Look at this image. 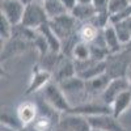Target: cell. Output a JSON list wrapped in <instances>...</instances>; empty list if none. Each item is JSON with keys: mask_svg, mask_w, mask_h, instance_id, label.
Returning a JSON list of instances; mask_svg holds the SVG:
<instances>
[{"mask_svg": "<svg viewBox=\"0 0 131 131\" xmlns=\"http://www.w3.org/2000/svg\"><path fill=\"white\" fill-rule=\"evenodd\" d=\"M128 89V79L127 76L126 78H115V79H112L109 85L106 86V89L102 92L101 94V101L106 105H112L113 101L115 100V97L123 92Z\"/></svg>", "mask_w": 131, "mask_h": 131, "instance_id": "8fae6325", "label": "cell"}, {"mask_svg": "<svg viewBox=\"0 0 131 131\" xmlns=\"http://www.w3.org/2000/svg\"><path fill=\"white\" fill-rule=\"evenodd\" d=\"M89 47H91V59L93 60H106V58L110 55V51L107 50L105 45L100 46L92 42L89 43Z\"/></svg>", "mask_w": 131, "mask_h": 131, "instance_id": "cb8c5ba5", "label": "cell"}, {"mask_svg": "<svg viewBox=\"0 0 131 131\" xmlns=\"http://www.w3.org/2000/svg\"><path fill=\"white\" fill-rule=\"evenodd\" d=\"M52 80V72L43 68L42 66L38 63L33 67V72L30 76V80L29 84L26 86V91L25 94H34L39 91H42L45 86Z\"/></svg>", "mask_w": 131, "mask_h": 131, "instance_id": "277c9868", "label": "cell"}, {"mask_svg": "<svg viewBox=\"0 0 131 131\" xmlns=\"http://www.w3.org/2000/svg\"><path fill=\"white\" fill-rule=\"evenodd\" d=\"M130 3H131V0H130Z\"/></svg>", "mask_w": 131, "mask_h": 131, "instance_id": "74e56055", "label": "cell"}, {"mask_svg": "<svg viewBox=\"0 0 131 131\" xmlns=\"http://www.w3.org/2000/svg\"><path fill=\"white\" fill-rule=\"evenodd\" d=\"M88 121L92 128H101L105 131H127L122 126V123L118 121V118L114 117L112 113L88 117Z\"/></svg>", "mask_w": 131, "mask_h": 131, "instance_id": "52a82bcc", "label": "cell"}, {"mask_svg": "<svg viewBox=\"0 0 131 131\" xmlns=\"http://www.w3.org/2000/svg\"><path fill=\"white\" fill-rule=\"evenodd\" d=\"M115 31H117V36L119 38L123 45L131 39V17L125 20V21H121V23H117L113 25Z\"/></svg>", "mask_w": 131, "mask_h": 131, "instance_id": "7402d4cb", "label": "cell"}, {"mask_svg": "<svg viewBox=\"0 0 131 131\" xmlns=\"http://www.w3.org/2000/svg\"><path fill=\"white\" fill-rule=\"evenodd\" d=\"M41 2H47V0H41Z\"/></svg>", "mask_w": 131, "mask_h": 131, "instance_id": "8d00e7d4", "label": "cell"}, {"mask_svg": "<svg viewBox=\"0 0 131 131\" xmlns=\"http://www.w3.org/2000/svg\"><path fill=\"white\" fill-rule=\"evenodd\" d=\"M58 127L62 131H91L92 126L88 117L76 113H63L59 119Z\"/></svg>", "mask_w": 131, "mask_h": 131, "instance_id": "5b68a950", "label": "cell"}, {"mask_svg": "<svg viewBox=\"0 0 131 131\" xmlns=\"http://www.w3.org/2000/svg\"><path fill=\"white\" fill-rule=\"evenodd\" d=\"M127 79H128V89L131 91V72H128V75H127Z\"/></svg>", "mask_w": 131, "mask_h": 131, "instance_id": "836d02e7", "label": "cell"}, {"mask_svg": "<svg viewBox=\"0 0 131 131\" xmlns=\"http://www.w3.org/2000/svg\"><path fill=\"white\" fill-rule=\"evenodd\" d=\"M67 113H76V114H83L85 117H92V115H98V114H107L112 113V106L106 105L102 101L101 102H84L79 105H73L70 112Z\"/></svg>", "mask_w": 131, "mask_h": 131, "instance_id": "30bf717a", "label": "cell"}, {"mask_svg": "<svg viewBox=\"0 0 131 131\" xmlns=\"http://www.w3.org/2000/svg\"><path fill=\"white\" fill-rule=\"evenodd\" d=\"M33 47H34L33 42H28V41L20 39L16 37H10L8 41H5V45L2 49V62L12 58L15 55H18V54L24 52L26 50H30Z\"/></svg>", "mask_w": 131, "mask_h": 131, "instance_id": "9c48e42d", "label": "cell"}, {"mask_svg": "<svg viewBox=\"0 0 131 131\" xmlns=\"http://www.w3.org/2000/svg\"><path fill=\"white\" fill-rule=\"evenodd\" d=\"M112 78L106 72L96 76L93 79H89L85 81V93L89 96H101L102 92L106 89V86L110 83Z\"/></svg>", "mask_w": 131, "mask_h": 131, "instance_id": "4fadbf2b", "label": "cell"}, {"mask_svg": "<svg viewBox=\"0 0 131 131\" xmlns=\"http://www.w3.org/2000/svg\"><path fill=\"white\" fill-rule=\"evenodd\" d=\"M49 21H50V18L46 13L43 2L39 3L37 0H33V2H30L25 5V12L23 16V21H21L23 25L33 28V29H38L39 26L49 23Z\"/></svg>", "mask_w": 131, "mask_h": 131, "instance_id": "7a4b0ae2", "label": "cell"}, {"mask_svg": "<svg viewBox=\"0 0 131 131\" xmlns=\"http://www.w3.org/2000/svg\"><path fill=\"white\" fill-rule=\"evenodd\" d=\"M78 75V71H76V63L75 59L72 57H68L66 54H62V57L57 64L55 70L52 72L54 76V81L60 83L66 79H70L72 76Z\"/></svg>", "mask_w": 131, "mask_h": 131, "instance_id": "ba28073f", "label": "cell"}, {"mask_svg": "<svg viewBox=\"0 0 131 131\" xmlns=\"http://www.w3.org/2000/svg\"><path fill=\"white\" fill-rule=\"evenodd\" d=\"M130 5H131L130 0H109L107 10H109L110 15H113V13H117V12H119V10L130 7Z\"/></svg>", "mask_w": 131, "mask_h": 131, "instance_id": "4316f807", "label": "cell"}, {"mask_svg": "<svg viewBox=\"0 0 131 131\" xmlns=\"http://www.w3.org/2000/svg\"><path fill=\"white\" fill-rule=\"evenodd\" d=\"M62 3L67 7V9L71 12V10L75 8V5L78 4V0H62Z\"/></svg>", "mask_w": 131, "mask_h": 131, "instance_id": "f546056e", "label": "cell"}, {"mask_svg": "<svg viewBox=\"0 0 131 131\" xmlns=\"http://www.w3.org/2000/svg\"><path fill=\"white\" fill-rule=\"evenodd\" d=\"M12 30H13L12 23L4 15L0 13V38H2V41H8L12 37Z\"/></svg>", "mask_w": 131, "mask_h": 131, "instance_id": "d4e9b609", "label": "cell"}, {"mask_svg": "<svg viewBox=\"0 0 131 131\" xmlns=\"http://www.w3.org/2000/svg\"><path fill=\"white\" fill-rule=\"evenodd\" d=\"M130 54L123 50L121 52L110 54L106 58V73L112 79L115 78H126L130 68Z\"/></svg>", "mask_w": 131, "mask_h": 131, "instance_id": "3957f363", "label": "cell"}, {"mask_svg": "<svg viewBox=\"0 0 131 131\" xmlns=\"http://www.w3.org/2000/svg\"><path fill=\"white\" fill-rule=\"evenodd\" d=\"M43 101H46L51 107H54L59 113H67L70 112V109L73 106L67 94L64 93V91L60 88V85L57 81H50L45 88L41 91Z\"/></svg>", "mask_w": 131, "mask_h": 131, "instance_id": "6da1fadb", "label": "cell"}, {"mask_svg": "<svg viewBox=\"0 0 131 131\" xmlns=\"http://www.w3.org/2000/svg\"><path fill=\"white\" fill-rule=\"evenodd\" d=\"M58 84L60 85V88L64 91L66 94H75V93H79L81 91L85 92V80H83L78 75L72 76L70 79H66Z\"/></svg>", "mask_w": 131, "mask_h": 131, "instance_id": "ac0fdd59", "label": "cell"}, {"mask_svg": "<svg viewBox=\"0 0 131 131\" xmlns=\"http://www.w3.org/2000/svg\"><path fill=\"white\" fill-rule=\"evenodd\" d=\"M98 33H100V29L88 21V23H83V25L79 28L78 36H79V39L85 41L88 43H92L97 39Z\"/></svg>", "mask_w": 131, "mask_h": 131, "instance_id": "44dd1931", "label": "cell"}, {"mask_svg": "<svg viewBox=\"0 0 131 131\" xmlns=\"http://www.w3.org/2000/svg\"><path fill=\"white\" fill-rule=\"evenodd\" d=\"M37 30L46 38L49 46H50V51L57 52V54H60L63 51V43H62L60 38L57 36V33L54 31V29L51 28L50 21H49V23H46V24H43L42 26H39Z\"/></svg>", "mask_w": 131, "mask_h": 131, "instance_id": "9a60e30c", "label": "cell"}, {"mask_svg": "<svg viewBox=\"0 0 131 131\" xmlns=\"http://www.w3.org/2000/svg\"><path fill=\"white\" fill-rule=\"evenodd\" d=\"M16 114L24 126L30 125L37 119V117L39 114V106L36 102L25 101V102L18 105V107L16 109Z\"/></svg>", "mask_w": 131, "mask_h": 131, "instance_id": "7c38bea8", "label": "cell"}, {"mask_svg": "<svg viewBox=\"0 0 131 131\" xmlns=\"http://www.w3.org/2000/svg\"><path fill=\"white\" fill-rule=\"evenodd\" d=\"M33 45H34V49L38 51L39 59H41V58H43L45 55H47V54L50 52V46H49V43H47L46 38L43 37V36L41 34V33L38 34V37L34 39Z\"/></svg>", "mask_w": 131, "mask_h": 131, "instance_id": "484cf974", "label": "cell"}, {"mask_svg": "<svg viewBox=\"0 0 131 131\" xmlns=\"http://www.w3.org/2000/svg\"><path fill=\"white\" fill-rule=\"evenodd\" d=\"M110 106H112V114L114 117L119 118L131 106V91L126 89V91L121 92L115 97V100L113 101V104Z\"/></svg>", "mask_w": 131, "mask_h": 131, "instance_id": "2e32d148", "label": "cell"}, {"mask_svg": "<svg viewBox=\"0 0 131 131\" xmlns=\"http://www.w3.org/2000/svg\"><path fill=\"white\" fill-rule=\"evenodd\" d=\"M43 5H45L46 13L50 20L70 12L67 7L62 3V0H47V2H43Z\"/></svg>", "mask_w": 131, "mask_h": 131, "instance_id": "ffe728a7", "label": "cell"}, {"mask_svg": "<svg viewBox=\"0 0 131 131\" xmlns=\"http://www.w3.org/2000/svg\"><path fill=\"white\" fill-rule=\"evenodd\" d=\"M71 57L76 62H84V60H89L91 59V47L89 43L79 39L78 42L73 45L72 51H71Z\"/></svg>", "mask_w": 131, "mask_h": 131, "instance_id": "d6986e66", "label": "cell"}, {"mask_svg": "<svg viewBox=\"0 0 131 131\" xmlns=\"http://www.w3.org/2000/svg\"><path fill=\"white\" fill-rule=\"evenodd\" d=\"M0 121H2V126L9 127V128H13V130H20L24 125L21 123L20 118L16 115H12L7 109H3L2 110V117H0Z\"/></svg>", "mask_w": 131, "mask_h": 131, "instance_id": "603a6c76", "label": "cell"}, {"mask_svg": "<svg viewBox=\"0 0 131 131\" xmlns=\"http://www.w3.org/2000/svg\"><path fill=\"white\" fill-rule=\"evenodd\" d=\"M125 50H126V51L130 54V55H131V39H130V41L126 43V45H125Z\"/></svg>", "mask_w": 131, "mask_h": 131, "instance_id": "1f68e13d", "label": "cell"}, {"mask_svg": "<svg viewBox=\"0 0 131 131\" xmlns=\"http://www.w3.org/2000/svg\"><path fill=\"white\" fill-rule=\"evenodd\" d=\"M102 39H104V45L107 47L110 54L121 52L125 50V45L119 41V38L117 36V31L112 24L107 25L105 29H102Z\"/></svg>", "mask_w": 131, "mask_h": 131, "instance_id": "5bb4252c", "label": "cell"}, {"mask_svg": "<svg viewBox=\"0 0 131 131\" xmlns=\"http://www.w3.org/2000/svg\"><path fill=\"white\" fill-rule=\"evenodd\" d=\"M92 4L94 5L97 12H109V10H107L109 0H93Z\"/></svg>", "mask_w": 131, "mask_h": 131, "instance_id": "f1b7e54d", "label": "cell"}, {"mask_svg": "<svg viewBox=\"0 0 131 131\" xmlns=\"http://www.w3.org/2000/svg\"><path fill=\"white\" fill-rule=\"evenodd\" d=\"M23 2H24L25 4H28V3H30V2H33V0H23Z\"/></svg>", "mask_w": 131, "mask_h": 131, "instance_id": "d590c367", "label": "cell"}, {"mask_svg": "<svg viewBox=\"0 0 131 131\" xmlns=\"http://www.w3.org/2000/svg\"><path fill=\"white\" fill-rule=\"evenodd\" d=\"M79 4H92L93 0H78Z\"/></svg>", "mask_w": 131, "mask_h": 131, "instance_id": "d6a6232c", "label": "cell"}, {"mask_svg": "<svg viewBox=\"0 0 131 131\" xmlns=\"http://www.w3.org/2000/svg\"><path fill=\"white\" fill-rule=\"evenodd\" d=\"M97 13L93 4H76L75 8L71 10V15L80 23H88Z\"/></svg>", "mask_w": 131, "mask_h": 131, "instance_id": "e0dca14e", "label": "cell"}, {"mask_svg": "<svg viewBox=\"0 0 131 131\" xmlns=\"http://www.w3.org/2000/svg\"><path fill=\"white\" fill-rule=\"evenodd\" d=\"M91 131H105V130H101V128H92Z\"/></svg>", "mask_w": 131, "mask_h": 131, "instance_id": "e575fe53", "label": "cell"}, {"mask_svg": "<svg viewBox=\"0 0 131 131\" xmlns=\"http://www.w3.org/2000/svg\"><path fill=\"white\" fill-rule=\"evenodd\" d=\"M25 3L23 0H2L0 4V13L4 15L12 25H18L23 21V16L25 12Z\"/></svg>", "mask_w": 131, "mask_h": 131, "instance_id": "8992f818", "label": "cell"}, {"mask_svg": "<svg viewBox=\"0 0 131 131\" xmlns=\"http://www.w3.org/2000/svg\"><path fill=\"white\" fill-rule=\"evenodd\" d=\"M18 131H41L38 127H36L33 123H30V125H25V126H23Z\"/></svg>", "mask_w": 131, "mask_h": 131, "instance_id": "4dcf8cb0", "label": "cell"}, {"mask_svg": "<svg viewBox=\"0 0 131 131\" xmlns=\"http://www.w3.org/2000/svg\"><path fill=\"white\" fill-rule=\"evenodd\" d=\"M130 17H131V5L122 9V10H119V12H117V13L110 15V24L114 25L117 23H121V21H125V20L130 18Z\"/></svg>", "mask_w": 131, "mask_h": 131, "instance_id": "83f0119b", "label": "cell"}]
</instances>
